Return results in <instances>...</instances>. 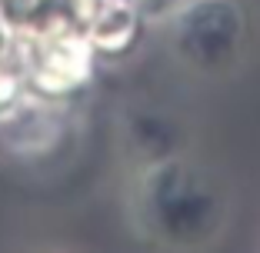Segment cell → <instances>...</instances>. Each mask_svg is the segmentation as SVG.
Listing matches in <instances>:
<instances>
[{"label": "cell", "mask_w": 260, "mask_h": 253, "mask_svg": "<svg viewBox=\"0 0 260 253\" xmlns=\"http://www.w3.org/2000/svg\"><path fill=\"white\" fill-rule=\"evenodd\" d=\"M90 77V40L70 30L67 23H57L54 30L37 44L34 80L44 93H67Z\"/></svg>", "instance_id": "obj_1"}]
</instances>
